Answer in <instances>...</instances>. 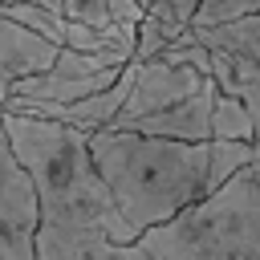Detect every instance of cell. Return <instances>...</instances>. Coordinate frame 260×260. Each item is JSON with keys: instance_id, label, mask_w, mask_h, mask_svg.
<instances>
[{"instance_id": "obj_5", "label": "cell", "mask_w": 260, "mask_h": 260, "mask_svg": "<svg viewBox=\"0 0 260 260\" xmlns=\"http://www.w3.org/2000/svg\"><path fill=\"white\" fill-rule=\"evenodd\" d=\"M130 65V57L122 53H81V49H57L53 65H45L41 73H28L12 85L8 98H28V102H53V106H69L81 102L89 93H102L106 85L118 81V73Z\"/></svg>"}, {"instance_id": "obj_7", "label": "cell", "mask_w": 260, "mask_h": 260, "mask_svg": "<svg viewBox=\"0 0 260 260\" xmlns=\"http://www.w3.org/2000/svg\"><path fill=\"white\" fill-rule=\"evenodd\" d=\"M37 260H150L138 240L118 244L85 228H45L37 223Z\"/></svg>"}, {"instance_id": "obj_3", "label": "cell", "mask_w": 260, "mask_h": 260, "mask_svg": "<svg viewBox=\"0 0 260 260\" xmlns=\"http://www.w3.org/2000/svg\"><path fill=\"white\" fill-rule=\"evenodd\" d=\"M150 260H260V154L211 195L138 236Z\"/></svg>"}, {"instance_id": "obj_12", "label": "cell", "mask_w": 260, "mask_h": 260, "mask_svg": "<svg viewBox=\"0 0 260 260\" xmlns=\"http://www.w3.org/2000/svg\"><path fill=\"white\" fill-rule=\"evenodd\" d=\"M260 12V0H203L191 16V24H219V20H236V16H252Z\"/></svg>"}, {"instance_id": "obj_13", "label": "cell", "mask_w": 260, "mask_h": 260, "mask_svg": "<svg viewBox=\"0 0 260 260\" xmlns=\"http://www.w3.org/2000/svg\"><path fill=\"white\" fill-rule=\"evenodd\" d=\"M203 0H167V8H171V16L179 20V24H187L191 28V16H195V8H199Z\"/></svg>"}, {"instance_id": "obj_11", "label": "cell", "mask_w": 260, "mask_h": 260, "mask_svg": "<svg viewBox=\"0 0 260 260\" xmlns=\"http://www.w3.org/2000/svg\"><path fill=\"white\" fill-rule=\"evenodd\" d=\"M211 138L219 142H256V130H252V118L244 110L240 98L215 89V102H211Z\"/></svg>"}, {"instance_id": "obj_8", "label": "cell", "mask_w": 260, "mask_h": 260, "mask_svg": "<svg viewBox=\"0 0 260 260\" xmlns=\"http://www.w3.org/2000/svg\"><path fill=\"white\" fill-rule=\"evenodd\" d=\"M53 57H57L53 41H45V37L28 32L24 24L0 16V106H4V98L12 93V85L20 77L41 73L45 65H53Z\"/></svg>"}, {"instance_id": "obj_1", "label": "cell", "mask_w": 260, "mask_h": 260, "mask_svg": "<svg viewBox=\"0 0 260 260\" xmlns=\"http://www.w3.org/2000/svg\"><path fill=\"white\" fill-rule=\"evenodd\" d=\"M89 158L126 228L142 236L146 228H158L171 215L187 211L228 175L252 162L256 142H179L106 126L89 134Z\"/></svg>"}, {"instance_id": "obj_16", "label": "cell", "mask_w": 260, "mask_h": 260, "mask_svg": "<svg viewBox=\"0 0 260 260\" xmlns=\"http://www.w3.org/2000/svg\"><path fill=\"white\" fill-rule=\"evenodd\" d=\"M256 154H260V142H256Z\"/></svg>"}, {"instance_id": "obj_15", "label": "cell", "mask_w": 260, "mask_h": 260, "mask_svg": "<svg viewBox=\"0 0 260 260\" xmlns=\"http://www.w3.org/2000/svg\"><path fill=\"white\" fill-rule=\"evenodd\" d=\"M138 4H142V8H146V4H154V0H138Z\"/></svg>"}, {"instance_id": "obj_10", "label": "cell", "mask_w": 260, "mask_h": 260, "mask_svg": "<svg viewBox=\"0 0 260 260\" xmlns=\"http://www.w3.org/2000/svg\"><path fill=\"white\" fill-rule=\"evenodd\" d=\"M61 16L85 28H114V24H138L142 20V4L138 0H57Z\"/></svg>"}, {"instance_id": "obj_6", "label": "cell", "mask_w": 260, "mask_h": 260, "mask_svg": "<svg viewBox=\"0 0 260 260\" xmlns=\"http://www.w3.org/2000/svg\"><path fill=\"white\" fill-rule=\"evenodd\" d=\"M0 260H37V199L0 126Z\"/></svg>"}, {"instance_id": "obj_2", "label": "cell", "mask_w": 260, "mask_h": 260, "mask_svg": "<svg viewBox=\"0 0 260 260\" xmlns=\"http://www.w3.org/2000/svg\"><path fill=\"white\" fill-rule=\"evenodd\" d=\"M4 138L24 167L37 199V223L45 228H85L102 232L118 244H134L138 236L126 228L122 211L114 207L93 158H89V134L49 122V118H28V114H8L0 110Z\"/></svg>"}, {"instance_id": "obj_14", "label": "cell", "mask_w": 260, "mask_h": 260, "mask_svg": "<svg viewBox=\"0 0 260 260\" xmlns=\"http://www.w3.org/2000/svg\"><path fill=\"white\" fill-rule=\"evenodd\" d=\"M4 4H41V8H49V12H61L57 0H0V8H4Z\"/></svg>"}, {"instance_id": "obj_9", "label": "cell", "mask_w": 260, "mask_h": 260, "mask_svg": "<svg viewBox=\"0 0 260 260\" xmlns=\"http://www.w3.org/2000/svg\"><path fill=\"white\" fill-rule=\"evenodd\" d=\"M183 32H187V24H179V20L171 16L167 0L146 4L142 20H138V28H134V57H130V61H150V57H158V53H162L167 45H175Z\"/></svg>"}, {"instance_id": "obj_4", "label": "cell", "mask_w": 260, "mask_h": 260, "mask_svg": "<svg viewBox=\"0 0 260 260\" xmlns=\"http://www.w3.org/2000/svg\"><path fill=\"white\" fill-rule=\"evenodd\" d=\"M187 37L207 49L211 81L223 93L244 102L252 130H256V142H260V12L219 20V24H199V28L191 24Z\"/></svg>"}]
</instances>
